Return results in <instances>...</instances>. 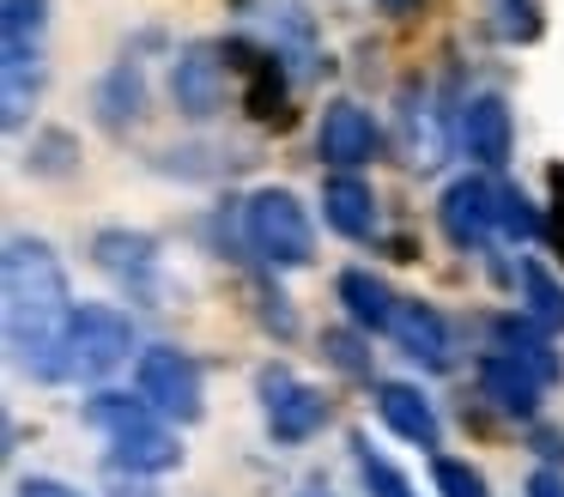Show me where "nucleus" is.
I'll return each instance as SVG.
<instances>
[{
  "label": "nucleus",
  "mask_w": 564,
  "mask_h": 497,
  "mask_svg": "<svg viewBox=\"0 0 564 497\" xmlns=\"http://www.w3.org/2000/svg\"><path fill=\"white\" fill-rule=\"evenodd\" d=\"M0 285H7V352H13V364L37 382H62L79 303L67 291L55 249L37 237H13L7 261H0Z\"/></svg>",
  "instance_id": "1"
},
{
  "label": "nucleus",
  "mask_w": 564,
  "mask_h": 497,
  "mask_svg": "<svg viewBox=\"0 0 564 497\" xmlns=\"http://www.w3.org/2000/svg\"><path fill=\"white\" fill-rule=\"evenodd\" d=\"M86 419L98 424L104 436H110L116 461H122L128 473H171L176 461H183V443H176V431L164 424L159 407H147V400L98 395V400L86 407Z\"/></svg>",
  "instance_id": "2"
},
{
  "label": "nucleus",
  "mask_w": 564,
  "mask_h": 497,
  "mask_svg": "<svg viewBox=\"0 0 564 497\" xmlns=\"http://www.w3.org/2000/svg\"><path fill=\"white\" fill-rule=\"evenodd\" d=\"M243 230H249V242H256V255H261L268 267H310V255H316L310 213L297 206V194H285V188L249 194Z\"/></svg>",
  "instance_id": "3"
},
{
  "label": "nucleus",
  "mask_w": 564,
  "mask_h": 497,
  "mask_svg": "<svg viewBox=\"0 0 564 497\" xmlns=\"http://www.w3.org/2000/svg\"><path fill=\"white\" fill-rule=\"evenodd\" d=\"M128 346H134V327H128V315L116 303H79L74 334H67V376L98 382V376H110L128 358Z\"/></svg>",
  "instance_id": "4"
},
{
  "label": "nucleus",
  "mask_w": 564,
  "mask_h": 497,
  "mask_svg": "<svg viewBox=\"0 0 564 497\" xmlns=\"http://www.w3.org/2000/svg\"><path fill=\"white\" fill-rule=\"evenodd\" d=\"M140 400L159 407L164 419H176V424H195L200 412H207V395H200V364L188 358V352H176V346L147 352V358H140Z\"/></svg>",
  "instance_id": "5"
},
{
  "label": "nucleus",
  "mask_w": 564,
  "mask_h": 497,
  "mask_svg": "<svg viewBox=\"0 0 564 497\" xmlns=\"http://www.w3.org/2000/svg\"><path fill=\"white\" fill-rule=\"evenodd\" d=\"M256 388H261V407H268V431L280 436V443H304V436H316L322 424H328V400L310 382H297L285 364H268V370L256 376Z\"/></svg>",
  "instance_id": "6"
},
{
  "label": "nucleus",
  "mask_w": 564,
  "mask_h": 497,
  "mask_svg": "<svg viewBox=\"0 0 564 497\" xmlns=\"http://www.w3.org/2000/svg\"><path fill=\"white\" fill-rule=\"evenodd\" d=\"M91 255L98 267L140 303H159V242L147 230H98L91 237Z\"/></svg>",
  "instance_id": "7"
},
{
  "label": "nucleus",
  "mask_w": 564,
  "mask_h": 497,
  "mask_svg": "<svg viewBox=\"0 0 564 497\" xmlns=\"http://www.w3.org/2000/svg\"><path fill=\"white\" fill-rule=\"evenodd\" d=\"M225 67H231V55H225L219 43H188L183 55H176L171 67V97L183 116H213V109L225 104Z\"/></svg>",
  "instance_id": "8"
},
{
  "label": "nucleus",
  "mask_w": 564,
  "mask_h": 497,
  "mask_svg": "<svg viewBox=\"0 0 564 497\" xmlns=\"http://www.w3.org/2000/svg\"><path fill=\"white\" fill-rule=\"evenodd\" d=\"M443 237L455 242V249H479V242L491 237V225H498V182L486 176H462L443 188Z\"/></svg>",
  "instance_id": "9"
},
{
  "label": "nucleus",
  "mask_w": 564,
  "mask_h": 497,
  "mask_svg": "<svg viewBox=\"0 0 564 497\" xmlns=\"http://www.w3.org/2000/svg\"><path fill=\"white\" fill-rule=\"evenodd\" d=\"M225 55H231V67L243 73V109L256 121H280L285 128V73H280V55H268V48H243V43H225Z\"/></svg>",
  "instance_id": "10"
},
{
  "label": "nucleus",
  "mask_w": 564,
  "mask_h": 497,
  "mask_svg": "<svg viewBox=\"0 0 564 497\" xmlns=\"http://www.w3.org/2000/svg\"><path fill=\"white\" fill-rule=\"evenodd\" d=\"M316 152L328 158V164H340V170L377 158V121H370V109H358V104H328L322 133H316Z\"/></svg>",
  "instance_id": "11"
},
{
  "label": "nucleus",
  "mask_w": 564,
  "mask_h": 497,
  "mask_svg": "<svg viewBox=\"0 0 564 497\" xmlns=\"http://www.w3.org/2000/svg\"><path fill=\"white\" fill-rule=\"evenodd\" d=\"M479 388L491 395V407L498 412H510V419H534L540 412V376L528 370V364H516L510 352H486L479 358Z\"/></svg>",
  "instance_id": "12"
},
{
  "label": "nucleus",
  "mask_w": 564,
  "mask_h": 497,
  "mask_svg": "<svg viewBox=\"0 0 564 497\" xmlns=\"http://www.w3.org/2000/svg\"><path fill=\"white\" fill-rule=\"evenodd\" d=\"M377 412H382V424H389L394 436H406V443H419V449L443 443L437 412H431V400L419 395L413 382H377Z\"/></svg>",
  "instance_id": "13"
},
{
  "label": "nucleus",
  "mask_w": 564,
  "mask_h": 497,
  "mask_svg": "<svg viewBox=\"0 0 564 497\" xmlns=\"http://www.w3.org/2000/svg\"><path fill=\"white\" fill-rule=\"evenodd\" d=\"M462 145L479 164H503L510 158V109L498 91H479L462 104Z\"/></svg>",
  "instance_id": "14"
},
{
  "label": "nucleus",
  "mask_w": 564,
  "mask_h": 497,
  "mask_svg": "<svg viewBox=\"0 0 564 497\" xmlns=\"http://www.w3.org/2000/svg\"><path fill=\"white\" fill-rule=\"evenodd\" d=\"M322 218H328L340 237L365 242L370 230H377V194H370V182H358V176H328V182H322Z\"/></svg>",
  "instance_id": "15"
},
{
  "label": "nucleus",
  "mask_w": 564,
  "mask_h": 497,
  "mask_svg": "<svg viewBox=\"0 0 564 497\" xmlns=\"http://www.w3.org/2000/svg\"><path fill=\"white\" fill-rule=\"evenodd\" d=\"M394 339H401V352L413 364H425V370H449V327H443V315L431 310V303H401V315H394Z\"/></svg>",
  "instance_id": "16"
},
{
  "label": "nucleus",
  "mask_w": 564,
  "mask_h": 497,
  "mask_svg": "<svg viewBox=\"0 0 564 497\" xmlns=\"http://www.w3.org/2000/svg\"><path fill=\"white\" fill-rule=\"evenodd\" d=\"M340 303H346V315H352L358 327H370V334H394L401 303H394V291L382 285L370 267H346L340 273Z\"/></svg>",
  "instance_id": "17"
},
{
  "label": "nucleus",
  "mask_w": 564,
  "mask_h": 497,
  "mask_svg": "<svg viewBox=\"0 0 564 497\" xmlns=\"http://www.w3.org/2000/svg\"><path fill=\"white\" fill-rule=\"evenodd\" d=\"M491 339H498V352H510L516 364H528L540 382H558V352L540 334L534 315H498V322H491Z\"/></svg>",
  "instance_id": "18"
},
{
  "label": "nucleus",
  "mask_w": 564,
  "mask_h": 497,
  "mask_svg": "<svg viewBox=\"0 0 564 497\" xmlns=\"http://www.w3.org/2000/svg\"><path fill=\"white\" fill-rule=\"evenodd\" d=\"M401 145H406V164L413 170H431L443 158V121L419 85H406V97H401Z\"/></svg>",
  "instance_id": "19"
},
{
  "label": "nucleus",
  "mask_w": 564,
  "mask_h": 497,
  "mask_svg": "<svg viewBox=\"0 0 564 497\" xmlns=\"http://www.w3.org/2000/svg\"><path fill=\"white\" fill-rule=\"evenodd\" d=\"M98 116H104V128H122V121L140 116V67L134 61H122V67L98 85Z\"/></svg>",
  "instance_id": "20"
},
{
  "label": "nucleus",
  "mask_w": 564,
  "mask_h": 497,
  "mask_svg": "<svg viewBox=\"0 0 564 497\" xmlns=\"http://www.w3.org/2000/svg\"><path fill=\"white\" fill-rule=\"evenodd\" d=\"M516 273H522V291H528V315H534L540 327H564V285L540 261H522Z\"/></svg>",
  "instance_id": "21"
},
{
  "label": "nucleus",
  "mask_w": 564,
  "mask_h": 497,
  "mask_svg": "<svg viewBox=\"0 0 564 497\" xmlns=\"http://www.w3.org/2000/svg\"><path fill=\"white\" fill-rule=\"evenodd\" d=\"M352 455H358V473H365V485H370V497H413V485H406V473L401 467H389V461L370 449V436L358 431L352 436Z\"/></svg>",
  "instance_id": "22"
},
{
  "label": "nucleus",
  "mask_w": 564,
  "mask_h": 497,
  "mask_svg": "<svg viewBox=\"0 0 564 497\" xmlns=\"http://www.w3.org/2000/svg\"><path fill=\"white\" fill-rule=\"evenodd\" d=\"M43 7H50V0H0V36H7V43H37Z\"/></svg>",
  "instance_id": "23"
},
{
  "label": "nucleus",
  "mask_w": 564,
  "mask_h": 497,
  "mask_svg": "<svg viewBox=\"0 0 564 497\" xmlns=\"http://www.w3.org/2000/svg\"><path fill=\"white\" fill-rule=\"evenodd\" d=\"M498 230H510V237H522V242L540 237V213L522 188H498Z\"/></svg>",
  "instance_id": "24"
},
{
  "label": "nucleus",
  "mask_w": 564,
  "mask_h": 497,
  "mask_svg": "<svg viewBox=\"0 0 564 497\" xmlns=\"http://www.w3.org/2000/svg\"><path fill=\"white\" fill-rule=\"evenodd\" d=\"M431 479H437V491L443 497H486V479H479L467 461H449V455H437L431 461Z\"/></svg>",
  "instance_id": "25"
},
{
  "label": "nucleus",
  "mask_w": 564,
  "mask_h": 497,
  "mask_svg": "<svg viewBox=\"0 0 564 497\" xmlns=\"http://www.w3.org/2000/svg\"><path fill=\"white\" fill-rule=\"evenodd\" d=\"M498 31L516 43H534L540 36V7L534 0H498Z\"/></svg>",
  "instance_id": "26"
},
{
  "label": "nucleus",
  "mask_w": 564,
  "mask_h": 497,
  "mask_svg": "<svg viewBox=\"0 0 564 497\" xmlns=\"http://www.w3.org/2000/svg\"><path fill=\"white\" fill-rule=\"evenodd\" d=\"M322 346H328V358L340 364L346 376H370V358H365V346H358L346 327H334V334H322Z\"/></svg>",
  "instance_id": "27"
},
{
  "label": "nucleus",
  "mask_w": 564,
  "mask_h": 497,
  "mask_svg": "<svg viewBox=\"0 0 564 497\" xmlns=\"http://www.w3.org/2000/svg\"><path fill=\"white\" fill-rule=\"evenodd\" d=\"M528 497H564V473H558V467L528 473Z\"/></svg>",
  "instance_id": "28"
},
{
  "label": "nucleus",
  "mask_w": 564,
  "mask_h": 497,
  "mask_svg": "<svg viewBox=\"0 0 564 497\" xmlns=\"http://www.w3.org/2000/svg\"><path fill=\"white\" fill-rule=\"evenodd\" d=\"M19 497H79L74 485H62V479H25L19 485Z\"/></svg>",
  "instance_id": "29"
},
{
  "label": "nucleus",
  "mask_w": 564,
  "mask_h": 497,
  "mask_svg": "<svg viewBox=\"0 0 564 497\" xmlns=\"http://www.w3.org/2000/svg\"><path fill=\"white\" fill-rule=\"evenodd\" d=\"M552 237L564 249V170H552Z\"/></svg>",
  "instance_id": "30"
},
{
  "label": "nucleus",
  "mask_w": 564,
  "mask_h": 497,
  "mask_svg": "<svg viewBox=\"0 0 564 497\" xmlns=\"http://www.w3.org/2000/svg\"><path fill=\"white\" fill-rule=\"evenodd\" d=\"M377 7H382V12H413L419 0H377Z\"/></svg>",
  "instance_id": "31"
},
{
  "label": "nucleus",
  "mask_w": 564,
  "mask_h": 497,
  "mask_svg": "<svg viewBox=\"0 0 564 497\" xmlns=\"http://www.w3.org/2000/svg\"><path fill=\"white\" fill-rule=\"evenodd\" d=\"M297 497H334V491H322V485H310V491H297Z\"/></svg>",
  "instance_id": "32"
}]
</instances>
